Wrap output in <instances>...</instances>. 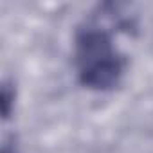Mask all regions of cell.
Here are the masks:
<instances>
[{
    "instance_id": "obj_1",
    "label": "cell",
    "mask_w": 153,
    "mask_h": 153,
    "mask_svg": "<svg viewBox=\"0 0 153 153\" xmlns=\"http://www.w3.org/2000/svg\"><path fill=\"white\" fill-rule=\"evenodd\" d=\"M74 52L79 79L85 87L94 90H110L121 81L124 58L103 27H81L76 34Z\"/></svg>"
},
{
    "instance_id": "obj_2",
    "label": "cell",
    "mask_w": 153,
    "mask_h": 153,
    "mask_svg": "<svg viewBox=\"0 0 153 153\" xmlns=\"http://www.w3.org/2000/svg\"><path fill=\"white\" fill-rule=\"evenodd\" d=\"M2 153H16V151H11V149H7V148H4V149H2Z\"/></svg>"
}]
</instances>
